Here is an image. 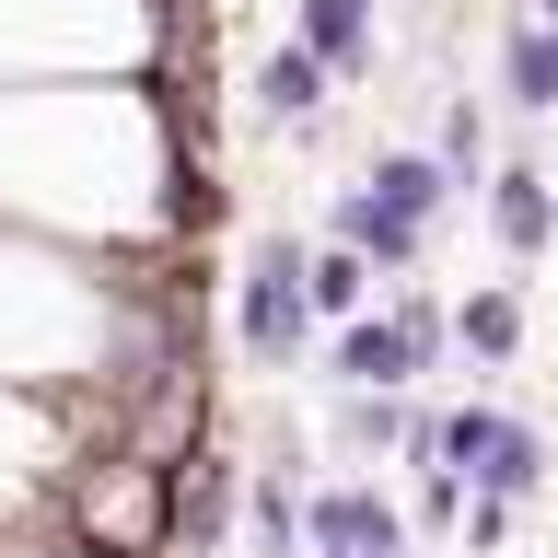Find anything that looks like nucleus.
Here are the masks:
<instances>
[{"mask_svg":"<svg viewBox=\"0 0 558 558\" xmlns=\"http://www.w3.org/2000/svg\"><path fill=\"white\" fill-rule=\"evenodd\" d=\"M244 105H256V117H268V129H314V117H326V105H338V70L314 59L303 35H279L268 59H256V82H244Z\"/></svg>","mask_w":558,"mask_h":558,"instance_id":"3","label":"nucleus"},{"mask_svg":"<svg viewBox=\"0 0 558 558\" xmlns=\"http://www.w3.org/2000/svg\"><path fill=\"white\" fill-rule=\"evenodd\" d=\"M535 24H558V0H535Z\"/></svg>","mask_w":558,"mask_h":558,"instance_id":"17","label":"nucleus"},{"mask_svg":"<svg viewBox=\"0 0 558 558\" xmlns=\"http://www.w3.org/2000/svg\"><path fill=\"white\" fill-rule=\"evenodd\" d=\"M373 256H349V244H314V268H303V303H314V326H349V314L373 303Z\"/></svg>","mask_w":558,"mask_h":558,"instance_id":"12","label":"nucleus"},{"mask_svg":"<svg viewBox=\"0 0 558 558\" xmlns=\"http://www.w3.org/2000/svg\"><path fill=\"white\" fill-rule=\"evenodd\" d=\"M326 244H349V256H373V268H418V221H396V209L373 198V186H326Z\"/></svg>","mask_w":558,"mask_h":558,"instance_id":"4","label":"nucleus"},{"mask_svg":"<svg viewBox=\"0 0 558 558\" xmlns=\"http://www.w3.org/2000/svg\"><path fill=\"white\" fill-rule=\"evenodd\" d=\"M303 535H314V547H338V558H408V512H396L384 488H361V477L314 488V500H303Z\"/></svg>","mask_w":558,"mask_h":558,"instance_id":"2","label":"nucleus"},{"mask_svg":"<svg viewBox=\"0 0 558 558\" xmlns=\"http://www.w3.org/2000/svg\"><path fill=\"white\" fill-rule=\"evenodd\" d=\"M477 198H488V233L512 244V256H547V244H558V174H535V163H500V174L477 186Z\"/></svg>","mask_w":558,"mask_h":558,"instance_id":"5","label":"nucleus"},{"mask_svg":"<svg viewBox=\"0 0 558 558\" xmlns=\"http://www.w3.org/2000/svg\"><path fill=\"white\" fill-rule=\"evenodd\" d=\"M244 500H256V547H268V558H303V547H314V535H303V500H291V477H256Z\"/></svg>","mask_w":558,"mask_h":558,"instance_id":"14","label":"nucleus"},{"mask_svg":"<svg viewBox=\"0 0 558 558\" xmlns=\"http://www.w3.org/2000/svg\"><path fill=\"white\" fill-rule=\"evenodd\" d=\"M547 430H523V418H500V442L477 453V500H535V488H547Z\"/></svg>","mask_w":558,"mask_h":558,"instance_id":"11","label":"nucleus"},{"mask_svg":"<svg viewBox=\"0 0 558 558\" xmlns=\"http://www.w3.org/2000/svg\"><path fill=\"white\" fill-rule=\"evenodd\" d=\"M373 24H384V0H291V35H303L338 82H361V70H373Z\"/></svg>","mask_w":558,"mask_h":558,"instance_id":"6","label":"nucleus"},{"mask_svg":"<svg viewBox=\"0 0 558 558\" xmlns=\"http://www.w3.org/2000/svg\"><path fill=\"white\" fill-rule=\"evenodd\" d=\"M338 442L349 453H384V442H418V418L396 396H338Z\"/></svg>","mask_w":558,"mask_h":558,"instance_id":"13","label":"nucleus"},{"mask_svg":"<svg viewBox=\"0 0 558 558\" xmlns=\"http://www.w3.org/2000/svg\"><path fill=\"white\" fill-rule=\"evenodd\" d=\"M430 151H442V163H453V186H488V117H477V105H453V117H442V140H430Z\"/></svg>","mask_w":558,"mask_h":558,"instance_id":"15","label":"nucleus"},{"mask_svg":"<svg viewBox=\"0 0 558 558\" xmlns=\"http://www.w3.org/2000/svg\"><path fill=\"white\" fill-rule=\"evenodd\" d=\"M314 558H338V547H314Z\"/></svg>","mask_w":558,"mask_h":558,"instance_id":"18","label":"nucleus"},{"mask_svg":"<svg viewBox=\"0 0 558 558\" xmlns=\"http://www.w3.org/2000/svg\"><path fill=\"white\" fill-rule=\"evenodd\" d=\"M303 268H314V244H303V233H256V244H244V279H233V338L256 349L268 373H291V361L314 349Z\"/></svg>","mask_w":558,"mask_h":558,"instance_id":"1","label":"nucleus"},{"mask_svg":"<svg viewBox=\"0 0 558 558\" xmlns=\"http://www.w3.org/2000/svg\"><path fill=\"white\" fill-rule=\"evenodd\" d=\"M453 349H465V361H488V373L523 349V291H512V279H488V291H465V303H453Z\"/></svg>","mask_w":558,"mask_h":558,"instance_id":"10","label":"nucleus"},{"mask_svg":"<svg viewBox=\"0 0 558 558\" xmlns=\"http://www.w3.org/2000/svg\"><path fill=\"white\" fill-rule=\"evenodd\" d=\"M500 105H512V117H547L558 105V24H512L500 35Z\"/></svg>","mask_w":558,"mask_h":558,"instance_id":"9","label":"nucleus"},{"mask_svg":"<svg viewBox=\"0 0 558 558\" xmlns=\"http://www.w3.org/2000/svg\"><path fill=\"white\" fill-rule=\"evenodd\" d=\"M233 488H244V465H221V453H174V547H221Z\"/></svg>","mask_w":558,"mask_h":558,"instance_id":"7","label":"nucleus"},{"mask_svg":"<svg viewBox=\"0 0 558 558\" xmlns=\"http://www.w3.org/2000/svg\"><path fill=\"white\" fill-rule=\"evenodd\" d=\"M418 465V453H408ZM477 512V500H465V477H453V465H418V523H430V535H442V523H465Z\"/></svg>","mask_w":558,"mask_h":558,"instance_id":"16","label":"nucleus"},{"mask_svg":"<svg viewBox=\"0 0 558 558\" xmlns=\"http://www.w3.org/2000/svg\"><path fill=\"white\" fill-rule=\"evenodd\" d=\"M361 186H373L396 221H418V233H430V221H442V198H453V163H442V151H373V174H361Z\"/></svg>","mask_w":558,"mask_h":558,"instance_id":"8","label":"nucleus"}]
</instances>
